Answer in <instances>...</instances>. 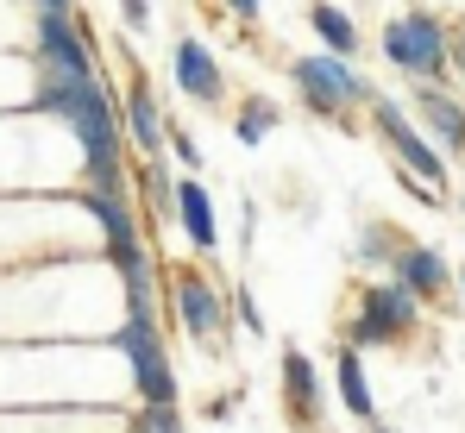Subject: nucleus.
Here are the masks:
<instances>
[{
    "mask_svg": "<svg viewBox=\"0 0 465 433\" xmlns=\"http://www.w3.org/2000/svg\"><path fill=\"white\" fill-rule=\"evenodd\" d=\"M32 13H76V0H32Z\"/></svg>",
    "mask_w": 465,
    "mask_h": 433,
    "instance_id": "bb28decb",
    "label": "nucleus"
},
{
    "mask_svg": "<svg viewBox=\"0 0 465 433\" xmlns=\"http://www.w3.org/2000/svg\"><path fill=\"white\" fill-rule=\"evenodd\" d=\"M447 64H453V75H447V82L465 94V13H460V19H447Z\"/></svg>",
    "mask_w": 465,
    "mask_h": 433,
    "instance_id": "4be33fe9",
    "label": "nucleus"
},
{
    "mask_svg": "<svg viewBox=\"0 0 465 433\" xmlns=\"http://www.w3.org/2000/svg\"><path fill=\"white\" fill-rule=\"evenodd\" d=\"M365 120H371L378 144L390 151V163H402L409 176H421L428 189H440V195H447V182H453V157L428 139V126L415 120V107H402L396 94H384V88H378V101L365 107Z\"/></svg>",
    "mask_w": 465,
    "mask_h": 433,
    "instance_id": "39448f33",
    "label": "nucleus"
},
{
    "mask_svg": "<svg viewBox=\"0 0 465 433\" xmlns=\"http://www.w3.org/2000/svg\"><path fill=\"white\" fill-rule=\"evenodd\" d=\"M38 107L70 126L88 182H133V170H126V120H120V101L101 82V70L76 75V70H45L38 64Z\"/></svg>",
    "mask_w": 465,
    "mask_h": 433,
    "instance_id": "f257e3e1",
    "label": "nucleus"
},
{
    "mask_svg": "<svg viewBox=\"0 0 465 433\" xmlns=\"http://www.w3.org/2000/svg\"><path fill=\"white\" fill-rule=\"evenodd\" d=\"M232 408H239V389H232V396H221V402H208V421H227Z\"/></svg>",
    "mask_w": 465,
    "mask_h": 433,
    "instance_id": "a878e982",
    "label": "nucleus"
},
{
    "mask_svg": "<svg viewBox=\"0 0 465 433\" xmlns=\"http://www.w3.org/2000/svg\"><path fill=\"white\" fill-rule=\"evenodd\" d=\"M107 346L126 359L139 402H183V383H176V364H170V346H163L157 314H126V320L107 333Z\"/></svg>",
    "mask_w": 465,
    "mask_h": 433,
    "instance_id": "0eeeda50",
    "label": "nucleus"
},
{
    "mask_svg": "<svg viewBox=\"0 0 465 433\" xmlns=\"http://www.w3.org/2000/svg\"><path fill=\"white\" fill-rule=\"evenodd\" d=\"M170 314H176L183 340H189L195 352H208V359L227 346V333H232L227 283H214L202 258H195V264H183V271H170Z\"/></svg>",
    "mask_w": 465,
    "mask_h": 433,
    "instance_id": "423d86ee",
    "label": "nucleus"
},
{
    "mask_svg": "<svg viewBox=\"0 0 465 433\" xmlns=\"http://www.w3.org/2000/svg\"><path fill=\"white\" fill-rule=\"evenodd\" d=\"M176 226H183L189 258L214 264V251H221V214H214V195H208V182H202L195 170L176 176Z\"/></svg>",
    "mask_w": 465,
    "mask_h": 433,
    "instance_id": "f8f14e48",
    "label": "nucleus"
},
{
    "mask_svg": "<svg viewBox=\"0 0 465 433\" xmlns=\"http://www.w3.org/2000/svg\"><path fill=\"white\" fill-rule=\"evenodd\" d=\"M214 6H221V13H232L239 25H258V19H264V0H214Z\"/></svg>",
    "mask_w": 465,
    "mask_h": 433,
    "instance_id": "393cba45",
    "label": "nucleus"
},
{
    "mask_svg": "<svg viewBox=\"0 0 465 433\" xmlns=\"http://www.w3.org/2000/svg\"><path fill=\"white\" fill-rule=\"evenodd\" d=\"M277 126H283V107H277L271 94H245V101L232 107V139L252 144V151L264 139H277Z\"/></svg>",
    "mask_w": 465,
    "mask_h": 433,
    "instance_id": "6ab92c4d",
    "label": "nucleus"
},
{
    "mask_svg": "<svg viewBox=\"0 0 465 433\" xmlns=\"http://www.w3.org/2000/svg\"><path fill=\"white\" fill-rule=\"evenodd\" d=\"M170 82H176V94L195 101V107H221V101H227V70H221V57L208 51V38H195V32H183V38L170 44Z\"/></svg>",
    "mask_w": 465,
    "mask_h": 433,
    "instance_id": "1a4fd4ad",
    "label": "nucleus"
},
{
    "mask_svg": "<svg viewBox=\"0 0 465 433\" xmlns=\"http://www.w3.org/2000/svg\"><path fill=\"white\" fill-rule=\"evenodd\" d=\"M421 320H428V301L409 283H396V277H365L352 314H346V346H359V352H390V346L415 340Z\"/></svg>",
    "mask_w": 465,
    "mask_h": 433,
    "instance_id": "7ed1b4c3",
    "label": "nucleus"
},
{
    "mask_svg": "<svg viewBox=\"0 0 465 433\" xmlns=\"http://www.w3.org/2000/svg\"><path fill=\"white\" fill-rule=\"evenodd\" d=\"M365 433H396V428H390V421H365Z\"/></svg>",
    "mask_w": 465,
    "mask_h": 433,
    "instance_id": "cd10ccee",
    "label": "nucleus"
},
{
    "mask_svg": "<svg viewBox=\"0 0 465 433\" xmlns=\"http://www.w3.org/2000/svg\"><path fill=\"white\" fill-rule=\"evenodd\" d=\"M333 396H340V408L365 428V421H378V396H371V370H365V352L359 346H340V359H333Z\"/></svg>",
    "mask_w": 465,
    "mask_h": 433,
    "instance_id": "2eb2a0df",
    "label": "nucleus"
},
{
    "mask_svg": "<svg viewBox=\"0 0 465 433\" xmlns=\"http://www.w3.org/2000/svg\"><path fill=\"white\" fill-rule=\"evenodd\" d=\"M402 226L396 220H359V232H352V264L365 271V277H390V264H396V251H402Z\"/></svg>",
    "mask_w": 465,
    "mask_h": 433,
    "instance_id": "dca6fc26",
    "label": "nucleus"
},
{
    "mask_svg": "<svg viewBox=\"0 0 465 433\" xmlns=\"http://www.w3.org/2000/svg\"><path fill=\"white\" fill-rule=\"evenodd\" d=\"M32 44H38L45 70H76V75L101 70V51H94V38H88V25L76 13H38V38Z\"/></svg>",
    "mask_w": 465,
    "mask_h": 433,
    "instance_id": "9b49d317",
    "label": "nucleus"
},
{
    "mask_svg": "<svg viewBox=\"0 0 465 433\" xmlns=\"http://www.w3.org/2000/svg\"><path fill=\"white\" fill-rule=\"evenodd\" d=\"M170 163H176V170H195V176H202V163H208V157H202L195 133H176V126H170Z\"/></svg>",
    "mask_w": 465,
    "mask_h": 433,
    "instance_id": "5701e85b",
    "label": "nucleus"
},
{
    "mask_svg": "<svg viewBox=\"0 0 465 433\" xmlns=\"http://www.w3.org/2000/svg\"><path fill=\"white\" fill-rule=\"evenodd\" d=\"M390 277H396V283H409L421 301H428V308H434V301H447V295H453V283H460L453 258H447L440 245H428V239H402V251H396Z\"/></svg>",
    "mask_w": 465,
    "mask_h": 433,
    "instance_id": "ddd939ff",
    "label": "nucleus"
},
{
    "mask_svg": "<svg viewBox=\"0 0 465 433\" xmlns=\"http://www.w3.org/2000/svg\"><path fill=\"white\" fill-rule=\"evenodd\" d=\"M290 88L302 101L309 120H327L340 133H352V113H365L378 101V82L359 70L352 57H333V51H302L290 64Z\"/></svg>",
    "mask_w": 465,
    "mask_h": 433,
    "instance_id": "f03ea898",
    "label": "nucleus"
},
{
    "mask_svg": "<svg viewBox=\"0 0 465 433\" xmlns=\"http://www.w3.org/2000/svg\"><path fill=\"white\" fill-rule=\"evenodd\" d=\"M378 57L396 75H409V82H447L453 75V64H447V19L434 6L390 13L384 32H378Z\"/></svg>",
    "mask_w": 465,
    "mask_h": 433,
    "instance_id": "20e7f679",
    "label": "nucleus"
},
{
    "mask_svg": "<svg viewBox=\"0 0 465 433\" xmlns=\"http://www.w3.org/2000/svg\"><path fill=\"white\" fill-rule=\"evenodd\" d=\"M133 195L152 220H176V163H170V151L133 163Z\"/></svg>",
    "mask_w": 465,
    "mask_h": 433,
    "instance_id": "f3484780",
    "label": "nucleus"
},
{
    "mask_svg": "<svg viewBox=\"0 0 465 433\" xmlns=\"http://www.w3.org/2000/svg\"><path fill=\"white\" fill-rule=\"evenodd\" d=\"M120 120H126V144H133L139 157H163V151H170V113H163L157 82L145 70L126 75V88H120Z\"/></svg>",
    "mask_w": 465,
    "mask_h": 433,
    "instance_id": "6e6552de",
    "label": "nucleus"
},
{
    "mask_svg": "<svg viewBox=\"0 0 465 433\" xmlns=\"http://www.w3.org/2000/svg\"><path fill=\"white\" fill-rule=\"evenodd\" d=\"M453 289H460V308H465V264H460V283H453Z\"/></svg>",
    "mask_w": 465,
    "mask_h": 433,
    "instance_id": "c85d7f7f",
    "label": "nucleus"
},
{
    "mask_svg": "<svg viewBox=\"0 0 465 433\" xmlns=\"http://www.w3.org/2000/svg\"><path fill=\"white\" fill-rule=\"evenodd\" d=\"M309 32L321 38V51H333V57H359L365 51V32H359V19L340 0H309Z\"/></svg>",
    "mask_w": 465,
    "mask_h": 433,
    "instance_id": "a211bd4d",
    "label": "nucleus"
},
{
    "mask_svg": "<svg viewBox=\"0 0 465 433\" xmlns=\"http://www.w3.org/2000/svg\"><path fill=\"white\" fill-rule=\"evenodd\" d=\"M120 19H126V32H152V0H120Z\"/></svg>",
    "mask_w": 465,
    "mask_h": 433,
    "instance_id": "b1692460",
    "label": "nucleus"
},
{
    "mask_svg": "<svg viewBox=\"0 0 465 433\" xmlns=\"http://www.w3.org/2000/svg\"><path fill=\"white\" fill-rule=\"evenodd\" d=\"M409 107H415V120L428 126V139L440 144L453 163H465V94L453 82H415L409 88Z\"/></svg>",
    "mask_w": 465,
    "mask_h": 433,
    "instance_id": "9d476101",
    "label": "nucleus"
},
{
    "mask_svg": "<svg viewBox=\"0 0 465 433\" xmlns=\"http://www.w3.org/2000/svg\"><path fill=\"white\" fill-rule=\"evenodd\" d=\"M120 433H183V408H176V402H139L133 421Z\"/></svg>",
    "mask_w": 465,
    "mask_h": 433,
    "instance_id": "412c9836",
    "label": "nucleus"
},
{
    "mask_svg": "<svg viewBox=\"0 0 465 433\" xmlns=\"http://www.w3.org/2000/svg\"><path fill=\"white\" fill-rule=\"evenodd\" d=\"M227 301H232V327L239 333H252V340H271V320H264V308H258V295L245 283H227Z\"/></svg>",
    "mask_w": 465,
    "mask_h": 433,
    "instance_id": "aec40b11",
    "label": "nucleus"
},
{
    "mask_svg": "<svg viewBox=\"0 0 465 433\" xmlns=\"http://www.w3.org/2000/svg\"><path fill=\"white\" fill-rule=\"evenodd\" d=\"M277 383H283V408H290V421H296L302 433L321 428V415H327V377H321V364H314L302 346H290V352H283Z\"/></svg>",
    "mask_w": 465,
    "mask_h": 433,
    "instance_id": "4468645a",
    "label": "nucleus"
}]
</instances>
